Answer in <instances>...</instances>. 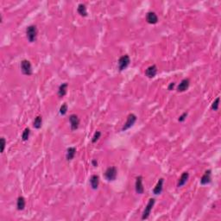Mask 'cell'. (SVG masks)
<instances>
[{
	"label": "cell",
	"mask_w": 221,
	"mask_h": 221,
	"mask_svg": "<svg viewBox=\"0 0 221 221\" xmlns=\"http://www.w3.org/2000/svg\"><path fill=\"white\" fill-rule=\"evenodd\" d=\"M67 110H68V107H67V104H66V103H64V104L61 106V108H60V114L61 115H62V116H64V115H66L67 113Z\"/></svg>",
	"instance_id": "603a6c76"
},
{
	"label": "cell",
	"mask_w": 221,
	"mask_h": 221,
	"mask_svg": "<svg viewBox=\"0 0 221 221\" xmlns=\"http://www.w3.org/2000/svg\"><path fill=\"white\" fill-rule=\"evenodd\" d=\"M146 20L150 24H155L158 22V17H157V15L155 12L150 11V12L147 13Z\"/></svg>",
	"instance_id": "8fae6325"
},
{
	"label": "cell",
	"mask_w": 221,
	"mask_h": 221,
	"mask_svg": "<svg viewBox=\"0 0 221 221\" xmlns=\"http://www.w3.org/2000/svg\"><path fill=\"white\" fill-rule=\"evenodd\" d=\"M75 154H76V148L75 147H69L67 150V154H66V158L67 161H71L74 158Z\"/></svg>",
	"instance_id": "e0dca14e"
},
{
	"label": "cell",
	"mask_w": 221,
	"mask_h": 221,
	"mask_svg": "<svg viewBox=\"0 0 221 221\" xmlns=\"http://www.w3.org/2000/svg\"><path fill=\"white\" fill-rule=\"evenodd\" d=\"M21 71L23 73V74L29 75L32 74V66L31 63L28 60H23L21 62Z\"/></svg>",
	"instance_id": "277c9868"
},
{
	"label": "cell",
	"mask_w": 221,
	"mask_h": 221,
	"mask_svg": "<svg viewBox=\"0 0 221 221\" xmlns=\"http://www.w3.org/2000/svg\"><path fill=\"white\" fill-rule=\"evenodd\" d=\"M155 203V199H150L148 204H147L146 207L144 209L143 213H142V219L144 220V219H147L148 218L150 217V214L152 211V208L154 206Z\"/></svg>",
	"instance_id": "8992f818"
},
{
	"label": "cell",
	"mask_w": 221,
	"mask_h": 221,
	"mask_svg": "<svg viewBox=\"0 0 221 221\" xmlns=\"http://www.w3.org/2000/svg\"><path fill=\"white\" fill-rule=\"evenodd\" d=\"M189 84H190V81H189V79H183L181 81V83L179 84V86L177 87V91L180 92H185V91H187L188 89V87H189Z\"/></svg>",
	"instance_id": "30bf717a"
},
{
	"label": "cell",
	"mask_w": 221,
	"mask_h": 221,
	"mask_svg": "<svg viewBox=\"0 0 221 221\" xmlns=\"http://www.w3.org/2000/svg\"><path fill=\"white\" fill-rule=\"evenodd\" d=\"M130 59L128 54H125V55H122L120 58L118 59V69L119 71L122 72L124 71L125 69H126L128 66L130 65Z\"/></svg>",
	"instance_id": "7a4b0ae2"
},
{
	"label": "cell",
	"mask_w": 221,
	"mask_h": 221,
	"mask_svg": "<svg viewBox=\"0 0 221 221\" xmlns=\"http://www.w3.org/2000/svg\"><path fill=\"white\" fill-rule=\"evenodd\" d=\"M26 206V202H25V199L23 196H19L17 198V209L18 211H22L23 210Z\"/></svg>",
	"instance_id": "ac0fdd59"
},
{
	"label": "cell",
	"mask_w": 221,
	"mask_h": 221,
	"mask_svg": "<svg viewBox=\"0 0 221 221\" xmlns=\"http://www.w3.org/2000/svg\"><path fill=\"white\" fill-rule=\"evenodd\" d=\"M29 135H30V130H29V128H26L23 131V134H22V140L23 141H27L29 139Z\"/></svg>",
	"instance_id": "44dd1931"
},
{
	"label": "cell",
	"mask_w": 221,
	"mask_h": 221,
	"mask_svg": "<svg viewBox=\"0 0 221 221\" xmlns=\"http://www.w3.org/2000/svg\"><path fill=\"white\" fill-rule=\"evenodd\" d=\"M175 82H171V83L168 85V89L169 91H172V90L174 89V87H175Z\"/></svg>",
	"instance_id": "4316f807"
},
{
	"label": "cell",
	"mask_w": 221,
	"mask_h": 221,
	"mask_svg": "<svg viewBox=\"0 0 221 221\" xmlns=\"http://www.w3.org/2000/svg\"><path fill=\"white\" fill-rule=\"evenodd\" d=\"M157 74V67L155 65H152L147 68L145 70V74L148 78H154L155 76Z\"/></svg>",
	"instance_id": "7c38bea8"
},
{
	"label": "cell",
	"mask_w": 221,
	"mask_h": 221,
	"mask_svg": "<svg viewBox=\"0 0 221 221\" xmlns=\"http://www.w3.org/2000/svg\"><path fill=\"white\" fill-rule=\"evenodd\" d=\"M69 122H70V126H71V130H76L79 128V118L76 114H72L69 116Z\"/></svg>",
	"instance_id": "ba28073f"
},
{
	"label": "cell",
	"mask_w": 221,
	"mask_h": 221,
	"mask_svg": "<svg viewBox=\"0 0 221 221\" xmlns=\"http://www.w3.org/2000/svg\"><path fill=\"white\" fill-rule=\"evenodd\" d=\"M135 189H136V193L138 194H142L144 192V188L142 185V176L139 175L136 178V183H135Z\"/></svg>",
	"instance_id": "52a82bcc"
},
{
	"label": "cell",
	"mask_w": 221,
	"mask_h": 221,
	"mask_svg": "<svg viewBox=\"0 0 221 221\" xmlns=\"http://www.w3.org/2000/svg\"><path fill=\"white\" fill-rule=\"evenodd\" d=\"M67 87H68V84L67 83H62L59 87L58 96L60 97V98H63V97L67 94Z\"/></svg>",
	"instance_id": "2e32d148"
},
{
	"label": "cell",
	"mask_w": 221,
	"mask_h": 221,
	"mask_svg": "<svg viewBox=\"0 0 221 221\" xmlns=\"http://www.w3.org/2000/svg\"><path fill=\"white\" fill-rule=\"evenodd\" d=\"M117 170L116 167H109L104 172V177L108 181H113L117 179Z\"/></svg>",
	"instance_id": "3957f363"
},
{
	"label": "cell",
	"mask_w": 221,
	"mask_h": 221,
	"mask_svg": "<svg viewBox=\"0 0 221 221\" xmlns=\"http://www.w3.org/2000/svg\"><path fill=\"white\" fill-rule=\"evenodd\" d=\"M100 137H101V132H100V131H96V132L94 133V135H93V137H92V143H95V142H96L97 141L100 139Z\"/></svg>",
	"instance_id": "cb8c5ba5"
},
{
	"label": "cell",
	"mask_w": 221,
	"mask_h": 221,
	"mask_svg": "<svg viewBox=\"0 0 221 221\" xmlns=\"http://www.w3.org/2000/svg\"><path fill=\"white\" fill-rule=\"evenodd\" d=\"M90 185H91V188L93 190H96L99 188V185H100V177L99 175H92L90 178Z\"/></svg>",
	"instance_id": "5bb4252c"
},
{
	"label": "cell",
	"mask_w": 221,
	"mask_h": 221,
	"mask_svg": "<svg viewBox=\"0 0 221 221\" xmlns=\"http://www.w3.org/2000/svg\"><path fill=\"white\" fill-rule=\"evenodd\" d=\"M163 182H164V180H163V178L159 179L157 183L155 185V187L154 189H153V193H154V194L158 195V194H161V193H162L163 189Z\"/></svg>",
	"instance_id": "4fadbf2b"
},
{
	"label": "cell",
	"mask_w": 221,
	"mask_h": 221,
	"mask_svg": "<svg viewBox=\"0 0 221 221\" xmlns=\"http://www.w3.org/2000/svg\"><path fill=\"white\" fill-rule=\"evenodd\" d=\"M42 125V117L41 116H37V117L35 118L33 123L34 128L36 129H40Z\"/></svg>",
	"instance_id": "ffe728a7"
},
{
	"label": "cell",
	"mask_w": 221,
	"mask_h": 221,
	"mask_svg": "<svg viewBox=\"0 0 221 221\" xmlns=\"http://www.w3.org/2000/svg\"><path fill=\"white\" fill-rule=\"evenodd\" d=\"M212 181V171L208 169L205 172V174L200 178V184L201 185H207Z\"/></svg>",
	"instance_id": "9c48e42d"
},
{
	"label": "cell",
	"mask_w": 221,
	"mask_h": 221,
	"mask_svg": "<svg viewBox=\"0 0 221 221\" xmlns=\"http://www.w3.org/2000/svg\"><path fill=\"white\" fill-rule=\"evenodd\" d=\"M188 112H185V113H183L181 116H180V117L178 118V121L179 122H184L185 120H186V118H187V117H188Z\"/></svg>",
	"instance_id": "d4e9b609"
},
{
	"label": "cell",
	"mask_w": 221,
	"mask_h": 221,
	"mask_svg": "<svg viewBox=\"0 0 221 221\" xmlns=\"http://www.w3.org/2000/svg\"><path fill=\"white\" fill-rule=\"evenodd\" d=\"M92 164L93 167H97V166H98V161H97L96 159H93V160H92Z\"/></svg>",
	"instance_id": "83f0119b"
},
{
	"label": "cell",
	"mask_w": 221,
	"mask_h": 221,
	"mask_svg": "<svg viewBox=\"0 0 221 221\" xmlns=\"http://www.w3.org/2000/svg\"><path fill=\"white\" fill-rule=\"evenodd\" d=\"M188 178H189V173H188V172H184V173H182V175H181L179 181H178V183H177V187H178V188H181L182 186H184L185 184L187 183Z\"/></svg>",
	"instance_id": "9a60e30c"
},
{
	"label": "cell",
	"mask_w": 221,
	"mask_h": 221,
	"mask_svg": "<svg viewBox=\"0 0 221 221\" xmlns=\"http://www.w3.org/2000/svg\"><path fill=\"white\" fill-rule=\"evenodd\" d=\"M77 11L81 17H87V7L84 4H79L77 8Z\"/></svg>",
	"instance_id": "d6986e66"
},
{
	"label": "cell",
	"mask_w": 221,
	"mask_h": 221,
	"mask_svg": "<svg viewBox=\"0 0 221 221\" xmlns=\"http://www.w3.org/2000/svg\"><path fill=\"white\" fill-rule=\"evenodd\" d=\"M137 119H138V117H137V116H136L135 114H133V113L129 114L128 117H127L126 123L124 125L123 128H122V131H125V130H127L128 129H130V127H132V126L135 125V123H136V121H137Z\"/></svg>",
	"instance_id": "5b68a950"
},
{
	"label": "cell",
	"mask_w": 221,
	"mask_h": 221,
	"mask_svg": "<svg viewBox=\"0 0 221 221\" xmlns=\"http://www.w3.org/2000/svg\"><path fill=\"white\" fill-rule=\"evenodd\" d=\"M219 100H220V98H219V97H218L217 99L213 101V104H212V110H213V111H218V110H219Z\"/></svg>",
	"instance_id": "7402d4cb"
},
{
	"label": "cell",
	"mask_w": 221,
	"mask_h": 221,
	"mask_svg": "<svg viewBox=\"0 0 221 221\" xmlns=\"http://www.w3.org/2000/svg\"><path fill=\"white\" fill-rule=\"evenodd\" d=\"M5 145H6V141L4 138H1V153H3L5 149Z\"/></svg>",
	"instance_id": "484cf974"
},
{
	"label": "cell",
	"mask_w": 221,
	"mask_h": 221,
	"mask_svg": "<svg viewBox=\"0 0 221 221\" xmlns=\"http://www.w3.org/2000/svg\"><path fill=\"white\" fill-rule=\"evenodd\" d=\"M37 28L36 25H29L26 29V36L29 42H34L36 41L37 37Z\"/></svg>",
	"instance_id": "6da1fadb"
}]
</instances>
